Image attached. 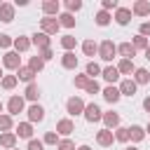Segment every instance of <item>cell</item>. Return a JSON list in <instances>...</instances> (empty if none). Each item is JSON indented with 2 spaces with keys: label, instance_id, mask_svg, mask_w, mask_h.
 <instances>
[{
  "label": "cell",
  "instance_id": "816d5d0a",
  "mask_svg": "<svg viewBox=\"0 0 150 150\" xmlns=\"http://www.w3.org/2000/svg\"><path fill=\"white\" fill-rule=\"evenodd\" d=\"M75 150H91L89 145H80V148H75Z\"/></svg>",
  "mask_w": 150,
  "mask_h": 150
},
{
  "label": "cell",
  "instance_id": "7c38bea8",
  "mask_svg": "<svg viewBox=\"0 0 150 150\" xmlns=\"http://www.w3.org/2000/svg\"><path fill=\"white\" fill-rule=\"evenodd\" d=\"M30 45H35L38 49H47V47H49V35H45V33L40 30V33H35V35L30 38Z\"/></svg>",
  "mask_w": 150,
  "mask_h": 150
},
{
  "label": "cell",
  "instance_id": "4dcf8cb0",
  "mask_svg": "<svg viewBox=\"0 0 150 150\" xmlns=\"http://www.w3.org/2000/svg\"><path fill=\"white\" fill-rule=\"evenodd\" d=\"M110 19H112V16H110L108 12H103V9H101V12H96V16H94L96 26H108V23H110Z\"/></svg>",
  "mask_w": 150,
  "mask_h": 150
},
{
  "label": "cell",
  "instance_id": "7402d4cb",
  "mask_svg": "<svg viewBox=\"0 0 150 150\" xmlns=\"http://www.w3.org/2000/svg\"><path fill=\"white\" fill-rule=\"evenodd\" d=\"M0 145L12 150V148L16 145V134H12V131H5V134H0Z\"/></svg>",
  "mask_w": 150,
  "mask_h": 150
},
{
  "label": "cell",
  "instance_id": "11a10c76",
  "mask_svg": "<svg viewBox=\"0 0 150 150\" xmlns=\"http://www.w3.org/2000/svg\"><path fill=\"white\" fill-rule=\"evenodd\" d=\"M0 115H2V101H0Z\"/></svg>",
  "mask_w": 150,
  "mask_h": 150
},
{
  "label": "cell",
  "instance_id": "5bb4252c",
  "mask_svg": "<svg viewBox=\"0 0 150 150\" xmlns=\"http://www.w3.org/2000/svg\"><path fill=\"white\" fill-rule=\"evenodd\" d=\"M28 120H30V122H42V120H45V110H42V105L33 103V105L28 108Z\"/></svg>",
  "mask_w": 150,
  "mask_h": 150
},
{
  "label": "cell",
  "instance_id": "ffe728a7",
  "mask_svg": "<svg viewBox=\"0 0 150 150\" xmlns=\"http://www.w3.org/2000/svg\"><path fill=\"white\" fill-rule=\"evenodd\" d=\"M101 75H103V80H105V82H110V84L120 80V73H117V68H115V66H108V68H103V70H101Z\"/></svg>",
  "mask_w": 150,
  "mask_h": 150
},
{
  "label": "cell",
  "instance_id": "277c9868",
  "mask_svg": "<svg viewBox=\"0 0 150 150\" xmlns=\"http://www.w3.org/2000/svg\"><path fill=\"white\" fill-rule=\"evenodd\" d=\"M66 110H68V115H82L84 112V101L82 98H77V96H73V98H68V103H66Z\"/></svg>",
  "mask_w": 150,
  "mask_h": 150
},
{
  "label": "cell",
  "instance_id": "83f0119b",
  "mask_svg": "<svg viewBox=\"0 0 150 150\" xmlns=\"http://www.w3.org/2000/svg\"><path fill=\"white\" fill-rule=\"evenodd\" d=\"M14 49H16V54L19 52H28L30 49V40L28 38H16L14 40Z\"/></svg>",
  "mask_w": 150,
  "mask_h": 150
},
{
  "label": "cell",
  "instance_id": "4fadbf2b",
  "mask_svg": "<svg viewBox=\"0 0 150 150\" xmlns=\"http://www.w3.org/2000/svg\"><path fill=\"white\" fill-rule=\"evenodd\" d=\"M117 89H120L122 96H134V94H136V82H134V80H122Z\"/></svg>",
  "mask_w": 150,
  "mask_h": 150
},
{
  "label": "cell",
  "instance_id": "cb8c5ba5",
  "mask_svg": "<svg viewBox=\"0 0 150 150\" xmlns=\"http://www.w3.org/2000/svg\"><path fill=\"white\" fill-rule=\"evenodd\" d=\"M115 68H117V73H120V75H129V73H134V70H136V68H134V61H129V59H122Z\"/></svg>",
  "mask_w": 150,
  "mask_h": 150
},
{
  "label": "cell",
  "instance_id": "f1b7e54d",
  "mask_svg": "<svg viewBox=\"0 0 150 150\" xmlns=\"http://www.w3.org/2000/svg\"><path fill=\"white\" fill-rule=\"evenodd\" d=\"M82 52H84L87 56H94V54L98 52V45H96L94 40H84V42H82Z\"/></svg>",
  "mask_w": 150,
  "mask_h": 150
},
{
  "label": "cell",
  "instance_id": "2e32d148",
  "mask_svg": "<svg viewBox=\"0 0 150 150\" xmlns=\"http://www.w3.org/2000/svg\"><path fill=\"white\" fill-rule=\"evenodd\" d=\"M131 12H134L136 16H148V14H150V2H148V0H138V2H134Z\"/></svg>",
  "mask_w": 150,
  "mask_h": 150
},
{
  "label": "cell",
  "instance_id": "9a60e30c",
  "mask_svg": "<svg viewBox=\"0 0 150 150\" xmlns=\"http://www.w3.org/2000/svg\"><path fill=\"white\" fill-rule=\"evenodd\" d=\"M103 122H105V129H110V131H112V129H117V127H120V115H117V112H112V110H110V112H103Z\"/></svg>",
  "mask_w": 150,
  "mask_h": 150
},
{
  "label": "cell",
  "instance_id": "8fae6325",
  "mask_svg": "<svg viewBox=\"0 0 150 150\" xmlns=\"http://www.w3.org/2000/svg\"><path fill=\"white\" fill-rule=\"evenodd\" d=\"M115 21H117L120 26H127V23L131 21V9H127V7H117V12H115Z\"/></svg>",
  "mask_w": 150,
  "mask_h": 150
},
{
  "label": "cell",
  "instance_id": "d4e9b609",
  "mask_svg": "<svg viewBox=\"0 0 150 150\" xmlns=\"http://www.w3.org/2000/svg\"><path fill=\"white\" fill-rule=\"evenodd\" d=\"M134 82H136V84H148V82H150V73H148L145 68H136V70H134Z\"/></svg>",
  "mask_w": 150,
  "mask_h": 150
},
{
  "label": "cell",
  "instance_id": "7a4b0ae2",
  "mask_svg": "<svg viewBox=\"0 0 150 150\" xmlns=\"http://www.w3.org/2000/svg\"><path fill=\"white\" fill-rule=\"evenodd\" d=\"M40 26H42V33H45V35H54V33L61 28L56 16H45V19H40Z\"/></svg>",
  "mask_w": 150,
  "mask_h": 150
},
{
  "label": "cell",
  "instance_id": "d590c367",
  "mask_svg": "<svg viewBox=\"0 0 150 150\" xmlns=\"http://www.w3.org/2000/svg\"><path fill=\"white\" fill-rule=\"evenodd\" d=\"M16 75H2V89H14L16 87Z\"/></svg>",
  "mask_w": 150,
  "mask_h": 150
},
{
  "label": "cell",
  "instance_id": "484cf974",
  "mask_svg": "<svg viewBox=\"0 0 150 150\" xmlns=\"http://www.w3.org/2000/svg\"><path fill=\"white\" fill-rule=\"evenodd\" d=\"M16 136L30 141V136H33V127H30V122H21V124L16 127Z\"/></svg>",
  "mask_w": 150,
  "mask_h": 150
},
{
  "label": "cell",
  "instance_id": "6f0895ef",
  "mask_svg": "<svg viewBox=\"0 0 150 150\" xmlns=\"http://www.w3.org/2000/svg\"><path fill=\"white\" fill-rule=\"evenodd\" d=\"M12 150H16V148H12Z\"/></svg>",
  "mask_w": 150,
  "mask_h": 150
},
{
  "label": "cell",
  "instance_id": "7dc6e473",
  "mask_svg": "<svg viewBox=\"0 0 150 150\" xmlns=\"http://www.w3.org/2000/svg\"><path fill=\"white\" fill-rule=\"evenodd\" d=\"M138 35H143V38H148V35H150V21H143V23H141Z\"/></svg>",
  "mask_w": 150,
  "mask_h": 150
},
{
  "label": "cell",
  "instance_id": "9c48e42d",
  "mask_svg": "<svg viewBox=\"0 0 150 150\" xmlns=\"http://www.w3.org/2000/svg\"><path fill=\"white\" fill-rule=\"evenodd\" d=\"M12 19H14V5L0 2V21H2V23H9Z\"/></svg>",
  "mask_w": 150,
  "mask_h": 150
},
{
  "label": "cell",
  "instance_id": "836d02e7",
  "mask_svg": "<svg viewBox=\"0 0 150 150\" xmlns=\"http://www.w3.org/2000/svg\"><path fill=\"white\" fill-rule=\"evenodd\" d=\"M75 42H77V40H75L73 35H63V38H61V47H63L66 52H73V49H75Z\"/></svg>",
  "mask_w": 150,
  "mask_h": 150
},
{
  "label": "cell",
  "instance_id": "f35d334b",
  "mask_svg": "<svg viewBox=\"0 0 150 150\" xmlns=\"http://www.w3.org/2000/svg\"><path fill=\"white\" fill-rule=\"evenodd\" d=\"M42 143H47V145H56V143H59V134L47 131V134H45V138H42Z\"/></svg>",
  "mask_w": 150,
  "mask_h": 150
},
{
  "label": "cell",
  "instance_id": "b9f144b4",
  "mask_svg": "<svg viewBox=\"0 0 150 150\" xmlns=\"http://www.w3.org/2000/svg\"><path fill=\"white\" fill-rule=\"evenodd\" d=\"M101 7H103V12H110V9H117L120 5H117V0H103Z\"/></svg>",
  "mask_w": 150,
  "mask_h": 150
},
{
  "label": "cell",
  "instance_id": "c3c4849f",
  "mask_svg": "<svg viewBox=\"0 0 150 150\" xmlns=\"http://www.w3.org/2000/svg\"><path fill=\"white\" fill-rule=\"evenodd\" d=\"M87 82H89V77H87V75H77V77H75V87H82V89H84V87H87Z\"/></svg>",
  "mask_w": 150,
  "mask_h": 150
},
{
  "label": "cell",
  "instance_id": "d6a6232c",
  "mask_svg": "<svg viewBox=\"0 0 150 150\" xmlns=\"http://www.w3.org/2000/svg\"><path fill=\"white\" fill-rule=\"evenodd\" d=\"M112 136H115V141H120V143H127V141H129V129H127V127H117Z\"/></svg>",
  "mask_w": 150,
  "mask_h": 150
},
{
  "label": "cell",
  "instance_id": "e575fe53",
  "mask_svg": "<svg viewBox=\"0 0 150 150\" xmlns=\"http://www.w3.org/2000/svg\"><path fill=\"white\" fill-rule=\"evenodd\" d=\"M96 75H101V66H98V63H94V61H89V63H87V77H89V80H94Z\"/></svg>",
  "mask_w": 150,
  "mask_h": 150
},
{
  "label": "cell",
  "instance_id": "44dd1931",
  "mask_svg": "<svg viewBox=\"0 0 150 150\" xmlns=\"http://www.w3.org/2000/svg\"><path fill=\"white\" fill-rule=\"evenodd\" d=\"M129 138H131L134 143H141V141L145 138V129H143V127H138V124L129 127Z\"/></svg>",
  "mask_w": 150,
  "mask_h": 150
},
{
  "label": "cell",
  "instance_id": "ba28073f",
  "mask_svg": "<svg viewBox=\"0 0 150 150\" xmlns=\"http://www.w3.org/2000/svg\"><path fill=\"white\" fill-rule=\"evenodd\" d=\"M73 131H75L73 120H59V122H56V134H61V136H70Z\"/></svg>",
  "mask_w": 150,
  "mask_h": 150
},
{
  "label": "cell",
  "instance_id": "ab89813d",
  "mask_svg": "<svg viewBox=\"0 0 150 150\" xmlns=\"http://www.w3.org/2000/svg\"><path fill=\"white\" fill-rule=\"evenodd\" d=\"M66 9H68V14H73V12L82 9V2H80V0H68V2H66Z\"/></svg>",
  "mask_w": 150,
  "mask_h": 150
},
{
  "label": "cell",
  "instance_id": "ac0fdd59",
  "mask_svg": "<svg viewBox=\"0 0 150 150\" xmlns=\"http://www.w3.org/2000/svg\"><path fill=\"white\" fill-rule=\"evenodd\" d=\"M120 96H122V94H120V89H117V87H112V84L103 89V98H105L108 103H117V101H120Z\"/></svg>",
  "mask_w": 150,
  "mask_h": 150
},
{
  "label": "cell",
  "instance_id": "603a6c76",
  "mask_svg": "<svg viewBox=\"0 0 150 150\" xmlns=\"http://www.w3.org/2000/svg\"><path fill=\"white\" fill-rule=\"evenodd\" d=\"M42 12H45L47 16L59 14V0H45V2H42Z\"/></svg>",
  "mask_w": 150,
  "mask_h": 150
},
{
  "label": "cell",
  "instance_id": "5b68a950",
  "mask_svg": "<svg viewBox=\"0 0 150 150\" xmlns=\"http://www.w3.org/2000/svg\"><path fill=\"white\" fill-rule=\"evenodd\" d=\"M84 120L87 122H98V120H103V112H101V108L96 105V103H89V105H84Z\"/></svg>",
  "mask_w": 150,
  "mask_h": 150
},
{
  "label": "cell",
  "instance_id": "bcb514c9",
  "mask_svg": "<svg viewBox=\"0 0 150 150\" xmlns=\"http://www.w3.org/2000/svg\"><path fill=\"white\" fill-rule=\"evenodd\" d=\"M28 150H45V143H42V141L30 138V141H28Z\"/></svg>",
  "mask_w": 150,
  "mask_h": 150
},
{
  "label": "cell",
  "instance_id": "f546056e",
  "mask_svg": "<svg viewBox=\"0 0 150 150\" xmlns=\"http://www.w3.org/2000/svg\"><path fill=\"white\" fill-rule=\"evenodd\" d=\"M38 96H40V87H38L35 82H30V84L26 87V98H28V101H38Z\"/></svg>",
  "mask_w": 150,
  "mask_h": 150
},
{
  "label": "cell",
  "instance_id": "e0dca14e",
  "mask_svg": "<svg viewBox=\"0 0 150 150\" xmlns=\"http://www.w3.org/2000/svg\"><path fill=\"white\" fill-rule=\"evenodd\" d=\"M61 66L68 68V70H75V68H77V56H75L73 52H66V54L61 56Z\"/></svg>",
  "mask_w": 150,
  "mask_h": 150
},
{
  "label": "cell",
  "instance_id": "681fc988",
  "mask_svg": "<svg viewBox=\"0 0 150 150\" xmlns=\"http://www.w3.org/2000/svg\"><path fill=\"white\" fill-rule=\"evenodd\" d=\"M143 108H145V112H150V96L143 98Z\"/></svg>",
  "mask_w": 150,
  "mask_h": 150
},
{
  "label": "cell",
  "instance_id": "1f68e13d",
  "mask_svg": "<svg viewBox=\"0 0 150 150\" xmlns=\"http://www.w3.org/2000/svg\"><path fill=\"white\" fill-rule=\"evenodd\" d=\"M28 68H30L33 73H40V70L45 68V61H42L40 56H30V61H28Z\"/></svg>",
  "mask_w": 150,
  "mask_h": 150
},
{
  "label": "cell",
  "instance_id": "30bf717a",
  "mask_svg": "<svg viewBox=\"0 0 150 150\" xmlns=\"http://www.w3.org/2000/svg\"><path fill=\"white\" fill-rule=\"evenodd\" d=\"M117 54L122 56V59H134L136 56V49H134V45L131 42H122V45H117Z\"/></svg>",
  "mask_w": 150,
  "mask_h": 150
},
{
  "label": "cell",
  "instance_id": "ee69618b",
  "mask_svg": "<svg viewBox=\"0 0 150 150\" xmlns=\"http://www.w3.org/2000/svg\"><path fill=\"white\" fill-rule=\"evenodd\" d=\"M84 89H87L89 94H98V91H101V87H98V82H96V80H89Z\"/></svg>",
  "mask_w": 150,
  "mask_h": 150
},
{
  "label": "cell",
  "instance_id": "f6af8a7d",
  "mask_svg": "<svg viewBox=\"0 0 150 150\" xmlns=\"http://www.w3.org/2000/svg\"><path fill=\"white\" fill-rule=\"evenodd\" d=\"M12 45H14V40L2 33V35H0V49H7V47H12Z\"/></svg>",
  "mask_w": 150,
  "mask_h": 150
},
{
  "label": "cell",
  "instance_id": "4316f807",
  "mask_svg": "<svg viewBox=\"0 0 150 150\" xmlns=\"http://www.w3.org/2000/svg\"><path fill=\"white\" fill-rule=\"evenodd\" d=\"M59 26H63V28H73V26H75V16L68 14V12L59 14Z\"/></svg>",
  "mask_w": 150,
  "mask_h": 150
},
{
  "label": "cell",
  "instance_id": "60d3db41",
  "mask_svg": "<svg viewBox=\"0 0 150 150\" xmlns=\"http://www.w3.org/2000/svg\"><path fill=\"white\" fill-rule=\"evenodd\" d=\"M56 148H59V150H75V143H73L70 138H63V141L56 143Z\"/></svg>",
  "mask_w": 150,
  "mask_h": 150
},
{
  "label": "cell",
  "instance_id": "f5cc1de1",
  "mask_svg": "<svg viewBox=\"0 0 150 150\" xmlns=\"http://www.w3.org/2000/svg\"><path fill=\"white\" fill-rule=\"evenodd\" d=\"M145 131H148V134H150V122H148V129H145Z\"/></svg>",
  "mask_w": 150,
  "mask_h": 150
},
{
  "label": "cell",
  "instance_id": "6da1fadb",
  "mask_svg": "<svg viewBox=\"0 0 150 150\" xmlns=\"http://www.w3.org/2000/svg\"><path fill=\"white\" fill-rule=\"evenodd\" d=\"M115 54H117V45H115L112 40H103V42L98 45V56H101L103 61H112Z\"/></svg>",
  "mask_w": 150,
  "mask_h": 150
},
{
  "label": "cell",
  "instance_id": "7bdbcfd3",
  "mask_svg": "<svg viewBox=\"0 0 150 150\" xmlns=\"http://www.w3.org/2000/svg\"><path fill=\"white\" fill-rule=\"evenodd\" d=\"M38 56H40L42 61H49V59H54V52H52V47H47V49H40Z\"/></svg>",
  "mask_w": 150,
  "mask_h": 150
},
{
  "label": "cell",
  "instance_id": "3957f363",
  "mask_svg": "<svg viewBox=\"0 0 150 150\" xmlns=\"http://www.w3.org/2000/svg\"><path fill=\"white\" fill-rule=\"evenodd\" d=\"M2 66L9 68V70H19V68H21V56H19L16 52H5V56H2Z\"/></svg>",
  "mask_w": 150,
  "mask_h": 150
},
{
  "label": "cell",
  "instance_id": "8992f818",
  "mask_svg": "<svg viewBox=\"0 0 150 150\" xmlns=\"http://www.w3.org/2000/svg\"><path fill=\"white\" fill-rule=\"evenodd\" d=\"M112 141H115V136H112V131H110V129H101V131L96 134V143H98V145H103V148H110V145H112Z\"/></svg>",
  "mask_w": 150,
  "mask_h": 150
},
{
  "label": "cell",
  "instance_id": "8d00e7d4",
  "mask_svg": "<svg viewBox=\"0 0 150 150\" xmlns=\"http://www.w3.org/2000/svg\"><path fill=\"white\" fill-rule=\"evenodd\" d=\"M131 45H134V49H145V47H148L150 42H148V38H143V35H136Z\"/></svg>",
  "mask_w": 150,
  "mask_h": 150
},
{
  "label": "cell",
  "instance_id": "52a82bcc",
  "mask_svg": "<svg viewBox=\"0 0 150 150\" xmlns=\"http://www.w3.org/2000/svg\"><path fill=\"white\" fill-rule=\"evenodd\" d=\"M7 110H9V117H12V115H19V112L23 110V98H21V96H12V98L7 101Z\"/></svg>",
  "mask_w": 150,
  "mask_h": 150
},
{
  "label": "cell",
  "instance_id": "f907efd6",
  "mask_svg": "<svg viewBox=\"0 0 150 150\" xmlns=\"http://www.w3.org/2000/svg\"><path fill=\"white\" fill-rule=\"evenodd\" d=\"M145 59H148V61H150V45H148V47H145Z\"/></svg>",
  "mask_w": 150,
  "mask_h": 150
},
{
  "label": "cell",
  "instance_id": "db71d44e",
  "mask_svg": "<svg viewBox=\"0 0 150 150\" xmlns=\"http://www.w3.org/2000/svg\"><path fill=\"white\" fill-rule=\"evenodd\" d=\"M124 150H138V148H124Z\"/></svg>",
  "mask_w": 150,
  "mask_h": 150
},
{
  "label": "cell",
  "instance_id": "d6986e66",
  "mask_svg": "<svg viewBox=\"0 0 150 150\" xmlns=\"http://www.w3.org/2000/svg\"><path fill=\"white\" fill-rule=\"evenodd\" d=\"M35 75H38V73H33L28 66H21V68L16 70V80H23V82H28V84L33 82V77H35Z\"/></svg>",
  "mask_w": 150,
  "mask_h": 150
},
{
  "label": "cell",
  "instance_id": "9f6ffc18",
  "mask_svg": "<svg viewBox=\"0 0 150 150\" xmlns=\"http://www.w3.org/2000/svg\"><path fill=\"white\" fill-rule=\"evenodd\" d=\"M0 80H2V68H0Z\"/></svg>",
  "mask_w": 150,
  "mask_h": 150
},
{
  "label": "cell",
  "instance_id": "74e56055",
  "mask_svg": "<svg viewBox=\"0 0 150 150\" xmlns=\"http://www.w3.org/2000/svg\"><path fill=\"white\" fill-rule=\"evenodd\" d=\"M12 129V117L9 115H0V131L5 134V131H9Z\"/></svg>",
  "mask_w": 150,
  "mask_h": 150
}]
</instances>
